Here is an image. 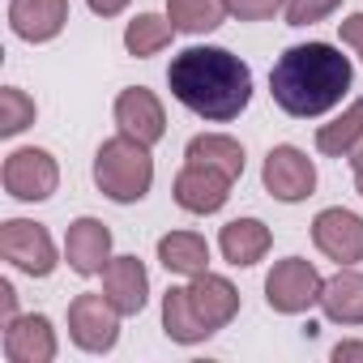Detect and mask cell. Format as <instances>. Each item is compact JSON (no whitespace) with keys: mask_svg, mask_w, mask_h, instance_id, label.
<instances>
[{"mask_svg":"<svg viewBox=\"0 0 363 363\" xmlns=\"http://www.w3.org/2000/svg\"><path fill=\"white\" fill-rule=\"evenodd\" d=\"M0 346H5V359L9 363H52L60 354L56 325L43 312H22L18 320H9Z\"/></svg>","mask_w":363,"mask_h":363,"instance_id":"4fadbf2b","label":"cell"},{"mask_svg":"<svg viewBox=\"0 0 363 363\" xmlns=\"http://www.w3.org/2000/svg\"><path fill=\"white\" fill-rule=\"evenodd\" d=\"M69 26V0H9V30L22 43H52Z\"/></svg>","mask_w":363,"mask_h":363,"instance_id":"9a60e30c","label":"cell"},{"mask_svg":"<svg viewBox=\"0 0 363 363\" xmlns=\"http://www.w3.org/2000/svg\"><path fill=\"white\" fill-rule=\"evenodd\" d=\"M261 184L274 201L299 206L316 193V162L299 145H274L261 162Z\"/></svg>","mask_w":363,"mask_h":363,"instance_id":"ba28073f","label":"cell"},{"mask_svg":"<svg viewBox=\"0 0 363 363\" xmlns=\"http://www.w3.org/2000/svg\"><path fill=\"white\" fill-rule=\"evenodd\" d=\"M162 333L171 342H179V346H201V342L214 337V329L201 320V312H197V303L189 295V282L184 286H167V295H162Z\"/></svg>","mask_w":363,"mask_h":363,"instance_id":"d6986e66","label":"cell"},{"mask_svg":"<svg viewBox=\"0 0 363 363\" xmlns=\"http://www.w3.org/2000/svg\"><path fill=\"white\" fill-rule=\"evenodd\" d=\"M0 303H5V320H0V325H9V320H18L22 312H18V291H13V282L5 278V282H0Z\"/></svg>","mask_w":363,"mask_h":363,"instance_id":"f546056e","label":"cell"},{"mask_svg":"<svg viewBox=\"0 0 363 363\" xmlns=\"http://www.w3.org/2000/svg\"><path fill=\"white\" fill-rule=\"evenodd\" d=\"M354 193H359V197H363V167H359V171H354Z\"/></svg>","mask_w":363,"mask_h":363,"instance_id":"d6a6232c","label":"cell"},{"mask_svg":"<svg viewBox=\"0 0 363 363\" xmlns=\"http://www.w3.org/2000/svg\"><path fill=\"white\" fill-rule=\"evenodd\" d=\"M99 278H103V295H107L124 316H137V312L150 303V269H145L141 257H133V252L111 257Z\"/></svg>","mask_w":363,"mask_h":363,"instance_id":"5bb4252c","label":"cell"},{"mask_svg":"<svg viewBox=\"0 0 363 363\" xmlns=\"http://www.w3.org/2000/svg\"><path fill=\"white\" fill-rule=\"evenodd\" d=\"M269 248H274V231H269L261 218H231V223L218 231V252H223V261L235 265V269L261 265Z\"/></svg>","mask_w":363,"mask_h":363,"instance_id":"2e32d148","label":"cell"},{"mask_svg":"<svg viewBox=\"0 0 363 363\" xmlns=\"http://www.w3.org/2000/svg\"><path fill=\"white\" fill-rule=\"evenodd\" d=\"M359 141H363V99H350L342 116L316 128V150L325 158H350Z\"/></svg>","mask_w":363,"mask_h":363,"instance_id":"7402d4cb","label":"cell"},{"mask_svg":"<svg viewBox=\"0 0 363 363\" xmlns=\"http://www.w3.org/2000/svg\"><path fill=\"white\" fill-rule=\"evenodd\" d=\"M320 291H325V278L303 257H282L265 274V303L278 316H303L308 308H320Z\"/></svg>","mask_w":363,"mask_h":363,"instance_id":"5b68a950","label":"cell"},{"mask_svg":"<svg viewBox=\"0 0 363 363\" xmlns=\"http://www.w3.org/2000/svg\"><path fill=\"white\" fill-rule=\"evenodd\" d=\"M231 184H235V179H227L214 167L184 162V167H179V175H175V184H171V197H175V206L184 210V214L206 218V214H218L231 201Z\"/></svg>","mask_w":363,"mask_h":363,"instance_id":"8fae6325","label":"cell"},{"mask_svg":"<svg viewBox=\"0 0 363 363\" xmlns=\"http://www.w3.org/2000/svg\"><path fill=\"white\" fill-rule=\"evenodd\" d=\"M354 86V60L333 43H295L269 69V94L291 120L333 111Z\"/></svg>","mask_w":363,"mask_h":363,"instance_id":"7a4b0ae2","label":"cell"},{"mask_svg":"<svg viewBox=\"0 0 363 363\" xmlns=\"http://www.w3.org/2000/svg\"><path fill=\"white\" fill-rule=\"evenodd\" d=\"M111 257L116 252H111V227L107 223H99L90 214L69 223V231H65V261H69V269L77 278H99Z\"/></svg>","mask_w":363,"mask_h":363,"instance_id":"7c38bea8","label":"cell"},{"mask_svg":"<svg viewBox=\"0 0 363 363\" xmlns=\"http://www.w3.org/2000/svg\"><path fill=\"white\" fill-rule=\"evenodd\" d=\"M167 90L179 107H189L206 124H231L252 103V69L210 43H193L167 65Z\"/></svg>","mask_w":363,"mask_h":363,"instance_id":"6da1fadb","label":"cell"},{"mask_svg":"<svg viewBox=\"0 0 363 363\" xmlns=\"http://www.w3.org/2000/svg\"><path fill=\"white\" fill-rule=\"evenodd\" d=\"M346 0H282V18L286 26H316L329 13H337Z\"/></svg>","mask_w":363,"mask_h":363,"instance_id":"484cf974","label":"cell"},{"mask_svg":"<svg viewBox=\"0 0 363 363\" xmlns=\"http://www.w3.org/2000/svg\"><path fill=\"white\" fill-rule=\"evenodd\" d=\"M189 295H193V303H197L201 320H206L214 333H218V329H227V325L240 316V291H235V282H231V278H223V274H214V269H206V274L189 278Z\"/></svg>","mask_w":363,"mask_h":363,"instance_id":"e0dca14e","label":"cell"},{"mask_svg":"<svg viewBox=\"0 0 363 363\" xmlns=\"http://www.w3.org/2000/svg\"><path fill=\"white\" fill-rule=\"evenodd\" d=\"M158 265L175 278H197L210 269V240L201 231H167L158 235Z\"/></svg>","mask_w":363,"mask_h":363,"instance_id":"ffe728a7","label":"cell"},{"mask_svg":"<svg viewBox=\"0 0 363 363\" xmlns=\"http://www.w3.org/2000/svg\"><path fill=\"white\" fill-rule=\"evenodd\" d=\"M346 162H350V171H359V167H363V141H359V145H354V154H350V158H346Z\"/></svg>","mask_w":363,"mask_h":363,"instance_id":"1f68e13d","label":"cell"},{"mask_svg":"<svg viewBox=\"0 0 363 363\" xmlns=\"http://www.w3.org/2000/svg\"><path fill=\"white\" fill-rule=\"evenodd\" d=\"M0 184L5 193L22 206H39L52 201L60 189V162L52 158V150L43 145H22L13 154H5V167H0Z\"/></svg>","mask_w":363,"mask_h":363,"instance_id":"277c9868","label":"cell"},{"mask_svg":"<svg viewBox=\"0 0 363 363\" xmlns=\"http://www.w3.org/2000/svg\"><path fill=\"white\" fill-rule=\"evenodd\" d=\"M167 18L179 35H214L231 9L227 0H167Z\"/></svg>","mask_w":363,"mask_h":363,"instance_id":"cb8c5ba5","label":"cell"},{"mask_svg":"<svg viewBox=\"0 0 363 363\" xmlns=\"http://www.w3.org/2000/svg\"><path fill=\"white\" fill-rule=\"evenodd\" d=\"M175 35H179V30L171 26L167 13H137V18L124 26V52L137 56V60H150V56L167 52Z\"/></svg>","mask_w":363,"mask_h":363,"instance_id":"603a6c76","label":"cell"},{"mask_svg":"<svg viewBox=\"0 0 363 363\" xmlns=\"http://www.w3.org/2000/svg\"><path fill=\"white\" fill-rule=\"evenodd\" d=\"M329 359H333V363H350V359H363V342H337V346L329 350Z\"/></svg>","mask_w":363,"mask_h":363,"instance_id":"4dcf8cb0","label":"cell"},{"mask_svg":"<svg viewBox=\"0 0 363 363\" xmlns=\"http://www.w3.org/2000/svg\"><path fill=\"white\" fill-rule=\"evenodd\" d=\"M128 5H133V0H86V9H90L94 18H120Z\"/></svg>","mask_w":363,"mask_h":363,"instance_id":"f1b7e54d","label":"cell"},{"mask_svg":"<svg viewBox=\"0 0 363 363\" xmlns=\"http://www.w3.org/2000/svg\"><path fill=\"white\" fill-rule=\"evenodd\" d=\"M312 244L333 265H359L363 261V218L346 206H329L312 218Z\"/></svg>","mask_w":363,"mask_h":363,"instance_id":"30bf717a","label":"cell"},{"mask_svg":"<svg viewBox=\"0 0 363 363\" xmlns=\"http://www.w3.org/2000/svg\"><path fill=\"white\" fill-rule=\"evenodd\" d=\"M111 116H116V133H124V137H133V141H141V145H150V150L167 137L162 99H158L154 90H145V86H124V90L116 94Z\"/></svg>","mask_w":363,"mask_h":363,"instance_id":"9c48e42d","label":"cell"},{"mask_svg":"<svg viewBox=\"0 0 363 363\" xmlns=\"http://www.w3.org/2000/svg\"><path fill=\"white\" fill-rule=\"evenodd\" d=\"M337 30H342V43L359 56V65H363V13H346L342 22H337Z\"/></svg>","mask_w":363,"mask_h":363,"instance_id":"83f0119b","label":"cell"},{"mask_svg":"<svg viewBox=\"0 0 363 363\" xmlns=\"http://www.w3.org/2000/svg\"><path fill=\"white\" fill-rule=\"evenodd\" d=\"M320 312L329 325H363V269L337 265V274L325 278Z\"/></svg>","mask_w":363,"mask_h":363,"instance_id":"ac0fdd59","label":"cell"},{"mask_svg":"<svg viewBox=\"0 0 363 363\" xmlns=\"http://www.w3.org/2000/svg\"><path fill=\"white\" fill-rule=\"evenodd\" d=\"M184 162H201V167L223 171L227 179H240L244 175V145L231 133H197L184 145Z\"/></svg>","mask_w":363,"mask_h":363,"instance_id":"44dd1931","label":"cell"},{"mask_svg":"<svg viewBox=\"0 0 363 363\" xmlns=\"http://www.w3.org/2000/svg\"><path fill=\"white\" fill-rule=\"evenodd\" d=\"M0 257L13 269H22L26 278H52L56 265H60L52 231L43 223H30V218H5L0 223Z\"/></svg>","mask_w":363,"mask_h":363,"instance_id":"52a82bcc","label":"cell"},{"mask_svg":"<svg viewBox=\"0 0 363 363\" xmlns=\"http://www.w3.org/2000/svg\"><path fill=\"white\" fill-rule=\"evenodd\" d=\"M35 116H39V107H35V99L22 86H5V90H0V137H5V141L26 133L35 124Z\"/></svg>","mask_w":363,"mask_h":363,"instance_id":"d4e9b609","label":"cell"},{"mask_svg":"<svg viewBox=\"0 0 363 363\" xmlns=\"http://www.w3.org/2000/svg\"><path fill=\"white\" fill-rule=\"evenodd\" d=\"M124 312L103 291H82L69 299V342L86 354H111L120 342Z\"/></svg>","mask_w":363,"mask_h":363,"instance_id":"8992f818","label":"cell"},{"mask_svg":"<svg viewBox=\"0 0 363 363\" xmlns=\"http://www.w3.org/2000/svg\"><path fill=\"white\" fill-rule=\"evenodd\" d=\"M227 9L235 22H269L274 13H282V0H227Z\"/></svg>","mask_w":363,"mask_h":363,"instance_id":"4316f807","label":"cell"},{"mask_svg":"<svg viewBox=\"0 0 363 363\" xmlns=\"http://www.w3.org/2000/svg\"><path fill=\"white\" fill-rule=\"evenodd\" d=\"M94 184L116 206H137L154 189V154L150 145L116 133L94 150Z\"/></svg>","mask_w":363,"mask_h":363,"instance_id":"3957f363","label":"cell"}]
</instances>
